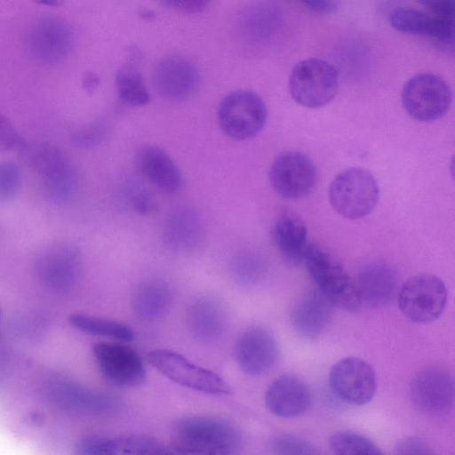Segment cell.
<instances>
[{"instance_id": "6da1fadb", "label": "cell", "mask_w": 455, "mask_h": 455, "mask_svg": "<svg viewBox=\"0 0 455 455\" xmlns=\"http://www.w3.org/2000/svg\"><path fill=\"white\" fill-rule=\"evenodd\" d=\"M172 433L170 447L176 454H233L242 444L236 425L211 415L182 416L173 422Z\"/></svg>"}, {"instance_id": "7a4b0ae2", "label": "cell", "mask_w": 455, "mask_h": 455, "mask_svg": "<svg viewBox=\"0 0 455 455\" xmlns=\"http://www.w3.org/2000/svg\"><path fill=\"white\" fill-rule=\"evenodd\" d=\"M36 174L41 193L53 204L68 203L78 188V173L69 156L47 141H26L18 150Z\"/></svg>"}, {"instance_id": "3957f363", "label": "cell", "mask_w": 455, "mask_h": 455, "mask_svg": "<svg viewBox=\"0 0 455 455\" xmlns=\"http://www.w3.org/2000/svg\"><path fill=\"white\" fill-rule=\"evenodd\" d=\"M307 268L317 289L332 306L355 310L361 304L357 285L343 266L317 245L308 244L303 257Z\"/></svg>"}, {"instance_id": "277c9868", "label": "cell", "mask_w": 455, "mask_h": 455, "mask_svg": "<svg viewBox=\"0 0 455 455\" xmlns=\"http://www.w3.org/2000/svg\"><path fill=\"white\" fill-rule=\"evenodd\" d=\"M379 188L375 177L364 168L351 167L336 175L329 189L330 203L342 217L361 219L375 208Z\"/></svg>"}, {"instance_id": "5b68a950", "label": "cell", "mask_w": 455, "mask_h": 455, "mask_svg": "<svg viewBox=\"0 0 455 455\" xmlns=\"http://www.w3.org/2000/svg\"><path fill=\"white\" fill-rule=\"evenodd\" d=\"M291 98L298 104L319 108L329 104L339 90V73L331 63L311 58L298 62L288 83Z\"/></svg>"}, {"instance_id": "8992f818", "label": "cell", "mask_w": 455, "mask_h": 455, "mask_svg": "<svg viewBox=\"0 0 455 455\" xmlns=\"http://www.w3.org/2000/svg\"><path fill=\"white\" fill-rule=\"evenodd\" d=\"M217 118L220 130L227 137L243 141L260 132L267 122V110L256 92L237 90L221 100Z\"/></svg>"}, {"instance_id": "52a82bcc", "label": "cell", "mask_w": 455, "mask_h": 455, "mask_svg": "<svg viewBox=\"0 0 455 455\" xmlns=\"http://www.w3.org/2000/svg\"><path fill=\"white\" fill-rule=\"evenodd\" d=\"M148 360L172 381L195 391L210 395H228L232 388L219 374L201 367L182 355L169 349H155Z\"/></svg>"}, {"instance_id": "ba28073f", "label": "cell", "mask_w": 455, "mask_h": 455, "mask_svg": "<svg viewBox=\"0 0 455 455\" xmlns=\"http://www.w3.org/2000/svg\"><path fill=\"white\" fill-rule=\"evenodd\" d=\"M401 98L403 108L411 117L428 122L446 114L451 103V91L439 76L419 73L405 82Z\"/></svg>"}, {"instance_id": "9c48e42d", "label": "cell", "mask_w": 455, "mask_h": 455, "mask_svg": "<svg viewBox=\"0 0 455 455\" xmlns=\"http://www.w3.org/2000/svg\"><path fill=\"white\" fill-rule=\"evenodd\" d=\"M446 303L445 283L434 275H414L399 291V307L414 323H426L436 320L443 312Z\"/></svg>"}, {"instance_id": "30bf717a", "label": "cell", "mask_w": 455, "mask_h": 455, "mask_svg": "<svg viewBox=\"0 0 455 455\" xmlns=\"http://www.w3.org/2000/svg\"><path fill=\"white\" fill-rule=\"evenodd\" d=\"M92 354L106 380L119 387H132L146 379L144 362L132 347L117 342H99Z\"/></svg>"}, {"instance_id": "8fae6325", "label": "cell", "mask_w": 455, "mask_h": 455, "mask_svg": "<svg viewBox=\"0 0 455 455\" xmlns=\"http://www.w3.org/2000/svg\"><path fill=\"white\" fill-rule=\"evenodd\" d=\"M317 180L314 162L306 155L290 151L278 156L269 170V181L282 197L298 199L311 193Z\"/></svg>"}, {"instance_id": "7c38bea8", "label": "cell", "mask_w": 455, "mask_h": 455, "mask_svg": "<svg viewBox=\"0 0 455 455\" xmlns=\"http://www.w3.org/2000/svg\"><path fill=\"white\" fill-rule=\"evenodd\" d=\"M332 391L343 401L354 405L368 403L377 389L372 366L358 357H345L332 365L329 372Z\"/></svg>"}, {"instance_id": "4fadbf2b", "label": "cell", "mask_w": 455, "mask_h": 455, "mask_svg": "<svg viewBox=\"0 0 455 455\" xmlns=\"http://www.w3.org/2000/svg\"><path fill=\"white\" fill-rule=\"evenodd\" d=\"M73 44L70 27L56 17H43L35 21L27 36L30 56L38 63L52 65L60 62Z\"/></svg>"}, {"instance_id": "5bb4252c", "label": "cell", "mask_w": 455, "mask_h": 455, "mask_svg": "<svg viewBox=\"0 0 455 455\" xmlns=\"http://www.w3.org/2000/svg\"><path fill=\"white\" fill-rule=\"evenodd\" d=\"M234 355L239 368L251 376L267 372L276 363L279 347L275 335L266 327L254 325L237 338Z\"/></svg>"}, {"instance_id": "9a60e30c", "label": "cell", "mask_w": 455, "mask_h": 455, "mask_svg": "<svg viewBox=\"0 0 455 455\" xmlns=\"http://www.w3.org/2000/svg\"><path fill=\"white\" fill-rule=\"evenodd\" d=\"M411 395L419 411L431 416L448 413L454 402L452 376L439 367L417 372L411 383Z\"/></svg>"}, {"instance_id": "2e32d148", "label": "cell", "mask_w": 455, "mask_h": 455, "mask_svg": "<svg viewBox=\"0 0 455 455\" xmlns=\"http://www.w3.org/2000/svg\"><path fill=\"white\" fill-rule=\"evenodd\" d=\"M79 455H158L172 453L170 445L143 435L122 436L86 435L75 445Z\"/></svg>"}, {"instance_id": "e0dca14e", "label": "cell", "mask_w": 455, "mask_h": 455, "mask_svg": "<svg viewBox=\"0 0 455 455\" xmlns=\"http://www.w3.org/2000/svg\"><path fill=\"white\" fill-rule=\"evenodd\" d=\"M81 270V254L70 244H58L47 249L36 263L40 281L54 290H68L75 285Z\"/></svg>"}, {"instance_id": "ac0fdd59", "label": "cell", "mask_w": 455, "mask_h": 455, "mask_svg": "<svg viewBox=\"0 0 455 455\" xmlns=\"http://www.w3.org/2000/svg\"><path fill=\"white\" fill-rule=\"evenodd\" d=\"M156 92L171 100H183L194 94L199 84V73L189 60L172 56L162 60L153 72Z\"/></svg>"}, {"instance_id": "d6986e66", "label": "cell", "mask_w": 455, "mask_h": 455, "mask_svg": "<svg viewBox=\"0 0 455 455\" xmlns=\"http://www.w3.org/2000/svg\"><path fill=\"white\" fill-rule=\"evenodd\" d=\"M312 403L308 386L299 377L283 374L276 378L265 394L267 411L279 418L288 419L306 412Z\"/></svg>"}, {"instance_id": "ffe728a7", "label": "cell", "mask_w": 455, "mask_h": 455, "mask_svg": "<svg viewBox=\"0 0 455 455\" xmlns=\"http://www.w3.org/2000/svg\"><path fill=\"white\" fill-rule=\"evenodd\" d=\"M135 164L142 177L164 194L173 195L182 188V173L162 148L156 145L141 147L136 153Z\"/></svg>"}, {"instance_id": "44dd1931", "label": "cell", "mask_w": 455, "mask_h": 455, "mask_svg": "<svg viewBox=\"0 0 455 455\" xmlns=\"http://www.w3.org/2000/svg\"><path fill=\"white\" fill-rule=\"evenodd\" d=\"M331 315L332 304L318 289H314L305 292L294 303L290 320L299 335L315 339L325 331Z\"/></svg>"}, {"instance_id": "7402d4cb", "label": "cell", "mask_w": 455, "mask_h": 455, "mask_svg": "<svg viewBox=\"0 0 455 455\" xmlns=\"http://www.w3.org/2000/svg\"><path fill=\"white\" fill-rule=\"evenodd\" d=\"M187 324L190 333L196 339L203 342L215 341L225 332L228 315L219 299L204 294L189 303Z\"/></svg>"}, {"instance_id": "603a6c76", "label": "cell", "mask_w": 455, "mask_h": 455, "mask_svg": "<svg viewBox=\"0 0 455 455\" xmlns=\"http://www.w3.org/2000/svg\"><path fill=\"white\" fill-rule=\"evenodd\" d=\"M204 227L200 216L188 207L172 210L165 219L163 240L165 246L179 254L195 251L202 243Z\"/></svg>"}, {"instance_id": "cb8c5ba5", "label": "cell", "mask_w": 455, "mask_h": 455, "mask_svg": "<svg viewBox=\"0 0 455 455\" xmlns=\"http://www.w3.org/2000/svg\"><path fill=\"white\" fill-rule=\"evenodd\" d=\"M53 393L62 407L82 414L109 415L118 411L121 406L115 395L73 382L59 383Z\"/></svg>"}, {"instance_id": "d4e9b609", "label": "cell", "mask_w": 455, "mask_h": 455, "mask_svg": "<svg viewBox=\"0 0 455 455\" xmlns=\"http://www.w3.org/2000/svg\"><path fill=\"white\" fill-rule=\"evenodd\" d=\"M388 20L390 25L402 33L425 36L442 42L453 40L454 19L399 7L391 12Z\"/></svg>"}, {"instance_id": "484cf974", "label": "cell", "mask_w": 455, "mask_h": 455, "mask_svg": "<svg viewBox=\"0 0 455 455\" xmlns=\"http://www.w3.org/2000/svg\"><path fill=\"white\" fill-rule=\"evenodd\" d=\"M272 238L282 256L290 263L303 260L307 247V229L305 222L297 214L285 212L275 220L272 228Z\"/></svg>"}, {"instance_id": "4316f807", "label": "cell", "mask_w": 455, "mask_h": 455, "mask_svg": "<svg viewBox=\"0 0 455 455\" xmlns=\"http://www.w3.org/2000/svg\"><path fill=\"white\" fill-rule=\"evenodd\" d=\"M172 302L169 285L161 280H148L137 286L132 296V309L142 321H154L164 315Z\"/></svg>"}, {"instance_id": "83f0119b", "label": "cell", "mask_w": 455, "mask_h": 455, "mask_svg": "<svg viewBox=\"0 0 455 455\" xmlns=\"http://www.w3.org/2000/svg\"><path fill=\"white\" fill-rule=\"evenodd\" d=\"M395 275L387 266L371 264L362 270L357 289L361 300L375 307L385 306L395 289Z\"/></svg>"}, {"instance_id": "f1b7e54d", "label": "cell", "mask_w": 455, "mask_h": 455, "mask_svg": "<svg viewBox=\"0 0 455 455\" xmlns=\"http://www.w3.org/2000/svg\"><path fill=\"white\" fill-rule=\"evenodd\" d=\"M68 322L75 329L88 335L110 338L124 342L132 341L135 339L133 329L117 320L75 313L69 315Z\"/></svg>"}, {"instance_id": "f546056e", "label": "cell", "mask_w": 455, "mask_h": 455, "mask_svg": "<svg viewBox=\"0 0 455 455\" xmlns=\"http://www.w3.org/2000/svg\"><path fill=\"white\" fill-rule=\"evenodd\" d=\"M132 60L117 70L116 89L120 99L126 104L134 107L146 106L150 101V95L140 69Z\"/></svg>"}, {"instance_id": "4dcf8cb0", "label": "cell", "mask_w": 455, "mask_h": 455, "mask_svg": "<svg viewBox=\"0 0 455 455\" xmlns=\"http://www.w3.org/2000/svg\"><path fill=\"white\" fill-rule=\"evenodd\" d=\"M331 450L339 455H379L382 451L368 437L352 431H339L330 439Z\"/></svg>"}, {"instance_id": "1f68e13d", "label": "cell", "mask_w": 455, "mask_h": 455, "mask_svg": "<svg viewBox=\"0 0 455 455\" xmlns=\"http://www.w3.org/2000/svg\"><path fill=\"white\" fill-rule=\"evenodd\" d=\"M229 268L233 279L244 285L258 283L262 278L265 271L261 258L248 251H240L234 255Z\"/></svg>"}, {"instance_id": "d6a6232c", "label": "cell", "mask_w": 455, "mask_h": 455, "mask_svg": "<svg viewBox=\"0 0 455 455\" xmlns=\"http://www.w3.org/2000/svg\"><path fill=\"white\" fill-rule=\"evenodd\" d=\"M108 133V126L103 120H97L73 132L72 144L80 149H90L103 142Z\"/></svg>"}, {"instance_id": "836d02e7", "label": "cell", "mask_w": 455, "mask_h": 455, "mask_svg": "<svg viewBox=\"0 0 455 455\" xmlns=\"http://www.w3.org/2000/svg\"><path fill=\"white\" fill-rule=\"evenodd\" d=\"M22 183L21 171L12 161L0 162V203L12 200L20 192Z\"/></svg>"}, {"instance_id": "e575fe53", "label": "cell", "mask_w": 455, "mask_h": 455, "mask_svg": "<svg viewBox=\"0 0 455 455\" xmlns=\"http://www.w3.org/2000/svg\"><path fill=\"white\" fill-rule=\"evenodd\" d=\"M269 449L277 454L307 455L315 454L314 446L306 440L289 434H277L269 440Z\"/></svg>"}, {"instance_id": "d590c367", "label": "cell", "mask_w": 455, "mask_h": 455, "mask_svg": "<svg viewBox=\"0 0 455 455\" xmlns=\"http://www.w3.org/2000/svg\"><path fill=\"white\" fill-rule=\"evenodd\" d=\"M126 197L134 212L148 215L156 210V203L149 192L138 183L132 182L126 188Z\"/></svg>"}, {"instance_id": "8d00e7d4", "label": "cell", "mask_w": 455, "mask_h": 455, "mask_svg": "<svg viewBox=\"0 0 455 455\" xmlns=\"http://www.w3.org/2000/svg\"><path fill=\"white\" fill-rule=\"evenodd\" d=\"M24 142L12 123L0 112V151L19 150Z\"/></svg>"}, {"instance_id": "74e56055", "label": "cell", "mask_w": 455, "mask_h": 455, "mask_svg": "<svg viewBox=\"0 0 455 455\" xmlns=\"http://www.w3.org/2000/svg\"><path fill=\"white\" fill-rule=\"evenodd\" d=\"M395 451L401 455H426L434 453L426 443L412 436L403 437L397 441Z\"/></svg>"}, {"instance_id": "f35d334b", "label": "cell", "mask_w": 455, "mask_h": 455, "mask_svg": "<svg viewBox=\"0 0 455 455\" xmlns=\"http://www.w3.org/2000/svg\"><path fill=\"white\" fill-rule=\"evenodd\" d=\"M165 7L174 9L184 13H197L202 12L210 0H156Z\"/></svg>"}, {"instance_id": "ab89813d", "label": "cell", "mask_w": 455, "mask_h": 455, "mask_svg": "<svg viewBox=\"0 0 455 455\" xmlns=\"http://www.w3.org/2000/svg\"><path fill=\"white\" fill-rule=\"evenodd\" d=\"M432 14L443 18L454 19V0H418Z\"/></svg>"}, {"instance_id": "60d3db41", "label": "cell", "mask_w": 455, "mask_h": 455, "mask_svg": "<svg viewBox=\"0 0 455 455\" xmlns=\"http://www.w3.org/2000/svg\"><path fill=\"white\" fill-rule=\"evenodd\" d=\"M306 7L319 14H329L338 7L336 0H299Z\"/></svg>"}, {"instance_id": "b9f144b4", "label": "cell", "mask_w": 455, "mask_h": 455, "mask_svg": "<svg viewBox=\"0 0 455 455\" xmlns=\"http://www.w3.org/2000/svg\"><path fill=\"white\" fill-rule=\"evenodd\" d=\"M100 84L99 76L93 72H86L83 76L82 85L88 94H92L98 89Z\"/></svg>"}, {"instance_id": "7bdbcfd3", "label": "cell", "mask_w": 455, "mask_h": 455, "mask_svg": "<svg viewBox=\"0 0 455 455\" xmlns=\"http://www.w3.org/2000/svg\"><path fill=\"white\" fill-rule=\"evenodd\" d=\"M36 3L47 6H59L64 0H35Z\"/></svg>"}]
</instances>
